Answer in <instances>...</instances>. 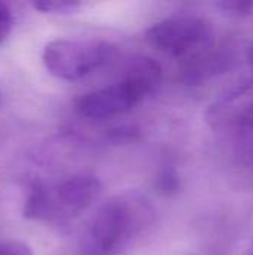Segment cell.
Instances as JSON below:
<instances>
[{"mask_svg":"<svg viewBox=\"0 0 253 255\" xmlns=\"http://www.w3.org/2000/svg\"><path fill=\"white\" fill-rule=\"evenodd\" d=\"M224 172L233 188L253 190V81L237 84L206 111Z\"/></svg>","mask_w":253,"mask_h":255,"instance_id":"obj_1","label":"cell"},{"mask_svg":"<svg viewBox=\"0 0 253 255\" xmlns=\"http://www.w3.org/2000/svg\"><path fill=\"white\" fill-rule=\"evenodd\" d=\"M152 203L139 193H122L104 202L79 239V255H116L155 220Z\"/></svg>","mask_w":253,"mask_h":255,"instance_id":"obj_2","label":"cell"},{"mask_svg":"<svg viewBox=\"0 0 253 255\" xmlns=\"http://www.w3.org/2000/svg\"><path fill=\"white\" fill-rule=\"evenodd\" d=\"M161 82L163 70L160 64L149 57L139 55L128 61L118 81L81 97L76 109L88 120H109L130 112L152 96Z\"/></svg>","mask_w":253,"mask_h":255,"instance_id":"obj_3","label":"cell"},{"mask_svg":"<svg viewBox=\"0 0 253 255\" xmlns=\"http://www.w3.org/2000/svg\"><path fill=\"white\" fill-rule=\"evenodd\" d=\"M101 191L100 179L89 173L73 175L55 184L34 181L28 187L22 214L34 221L64 224L86 211Z\"/></svg>","mask_w":253,"mask_h":255,"instance_id":"obj_4","label":"cell"},{"mask_svg":"<svg viewBox=\"0 0 253 255\" xmlns=\"http://www.w3.org/2000/svg\"><path fill=\"white\" fill-rule=\"evenodd\" d=\"M118 54L113 43L100 39H55L42 54L46 70L63 81H81L107 66Z\"/></svg>","mask_w":253,"mask_h":255,"instance_id":"obj_5","label":"cell"},{"mask_svg":"<svg viewBox=\"0 0 253 255\" xmlns=\"http://www.w3.org/2000/svg\"><path fill=\"white\" fill-rule=\"evenodd\" d=\"M146 39L155 49L183 63L215 46V27L203 16H170L149 27Z\"/></svg>","mask_w":253,"mask_h":255,"instance_id":"obj_6","label":"cell"},{"mask_svg":"<svg viewBox=\"0 0 253 255\" xmlns=\"http://www.w3.org/2000/svg\"><path fill=\"white\" fill-rule=\"evenodd\" d=\"M33 7L45 13L66 15V13L76 12L81 7V3L72 0H40V1H34Z\"/></svg>","mask_w":253,"mask_h":255,"instance_id":"obj_7","label":"cell"},{"mask_svg":"<svg viewBox=\"0 0 253 255\" xmlns=\"http://www.w3.org/2000/svg\"><path fill=\"white\" fill-rule=\"evenodd\" d=\"M157 187L163 194H167V196L177 193L180 190V178L177 172L171 167L164 169L157 179Z\"/></svg>","mask_w":253,"mask_h":255,"instance_id":"obj_8","label":"cell"},{"mask_svg":"<svg viewBox=\"0 0 253 255\" xmlns=\"http://www.w3.org/2000/svg\"><path fill=\"white\" fill-rule=\"evenodd\" d=\"M218 7L224 10V13L231 16H246L253 13V1L251 0H227L219 1Z\"/></svg>","mask_w":253,"mask_h":255,"instance_id":"obj_9","label":"cell"},{"mask_svg":"<svg viewBox=\"0 0 253 255\" xmlns=\"http://www.w3.org/2000/svg\"><path fill=\"white\" fill-rule=\"evenodd\" d=\"M140 136V130L133 126H119L112 128L107 133V139L113 143H128L137 140Z\"/></svg>","mask_w":253,"mask_h":255,"instance_id":"obj_10","label":"cell"},{"mask_svg":"<svg viewBox=\"0 0 253 255\" xmlns=\"http://www.w3.org/2000/svg\"><path fill=\"white\" fill-rule=\"evenodd\" d=\"M0 255H34L33 250L22 241L0 239Z\"/></svg>","mask_w":253,"mask_h":255,"instance_id":"obj_11","label":"cell"},{"mask_svg":"<svg viewBox=\"0 0 253 255\" xmlns=\"http://www.w3.org/2000/svg\"><path fill=\"white\" fill-rule=\"evenodd\" d=\"M12 25H13L12 10L6 3L0 1V43H3L4 39L9 36Z\"/></svg>","mask_w":253,"mask_h":255,"instance_id":"obj_12","label":"cell"},{"mask_svg":"<svg viewBox=\"0 0 253 255\" xmlns=\"http://www.w3.org/2000/svg\"><path fill=\"white\" fill-rule=\"evenodd\" d=\"M248 61H249V64L253 67V43L249 46V49H248Z\"/></svg>","mask_w":253,"mask_h":255,"instance_id":"obj_13","label":"cell"},{"mask_svg":"<svg viewBox=\"0 0 253 255\" xmlns=\"http://www.w3.org/2000/svg\"><path fill=\"white\" fill-rule=\"evenodd\" d=\"M249 255H253V244H252V248H251V254Z\"/></svg>","mask_w":253,"mask_h":255,"instance_id":"obj_14","label":"cell"}]
</instances>
